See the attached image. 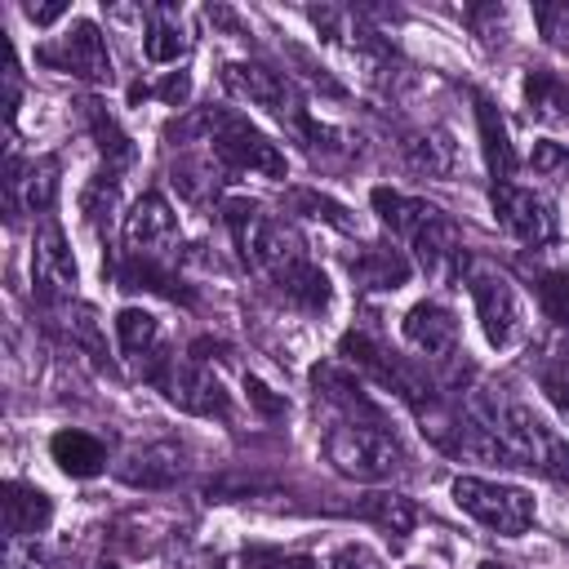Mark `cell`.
<instances>
[{"label": "cell", "mask_w": 569, "mask_h": 569, "mask_svg": "<svg viewBox=\"0 0 569 569\" xmlns=\"http://www.w3.org/2000/svg\"><path fill=\"white\" fill-rule=\"evenodd\" d=\"M22 13H27L36 27H49V22H58V18L67 13V4H62V0H53V4H22Z\"/></svg>", "instance_id": "b9f144b4"}, {"label": "cell", "mask_w": 569, "mask_h": 569, "mask_svg": "<svg viewBox=\"0 0 569 569\" xmlns=\"http://www.w3.org/2000/svg\"><path fill=\"white\" fill-rule=\"evenodd\" d=\"M467 409L502 436V445L516 453L520 467L542 471V476H551V480H569V440H565L556 427H547L529 405L493 400V396H485V391H471V396H467Z\"/></svg>", "instance_id": "277c9868"}, {"label": "cell", "mask_w": 569, "mask_h": 569, "mask_svg": "<svg viewBox=\"0 0 569 569\" xmlns=\"http://www.w3.org/2000/svg\"><path fill=\"white\" fill-rule=\"evenodd\" d=\"M538 387L556 405V413L569 418V360H542L538 365Z\"/></svg>", "instance_id": "e575fe53"}, {"label": "cell", "mask_w": 569, "mask_h": 569, "mask_svg": "<svg viewBox=\"0 0 569 569\" xmlns=\"http://www.w3.org/2000/svg\"><path fill=\"white\" fill-rule=\"evenodd\" d=\"M458 280L467 284V293H471V302H476V316H480V329H485L489 347L507 351V347L520 338V329H525V311H520L516 284H511L502 271H493V267H485V262H471V258L462 262Z\"/></svg>", "instance_id": "ba28073f"}, {"label": "cell", "mask_w": 569, "mask_h": 569, "mask_svg": "<svg viewBox=\"0 0 569 569\" xmlns=\"http://www.w3.org/2000/svg\"><path fill=\"white\" fill-rule=\"evenodd\" d=\"M58 311H62V329H67L71 347H80V351H84V356H93L102 369H111V365H107V342H102L98 311H93L89 302H62Z\"/></svg>", "instance_id": "f546056e"}, {"label": "cell", "mask_w": 569, "mask_h": 569, "mask_svg": "<svg viewBox=\"0 0 569 569\" xmlns=\"http://www.w3.org/2000/svg\"><path fill=\"white\" fill-rule=\"evenodd\" d=\"M36 62L49 67V71L89 80V84H111V53H107V40H102L98 22H89V18L71 22L58 40L40 44L36 49Z\"/></svg>", "instance_id": "9c48e42d"}, {"label": "cell", "mask_w": 569, "mask_h": 569, "mask_svg": "<svg viewBox=\"0 0 569 569\" xmlns=\"http://www.w3.org/2000/svg\"><path fill=\"white\" fill-rule=\"evenodd\" d=\"M49 453H53V462H58L71 480H89V476H98V471L107 467V445H102L98 436L80 431V427H62V431L49 440Z\"/></svg>", "instance_id": "7402d4cb"}, {"label": "cell", "mask_w": 569, "mask_h": 569, "mask_svg": "<svg viewBox=\"0 0 569 569\" xmlns=\"http://www.w3.org/2000/svg\"><path fill=\"white\" fill-rule=\"evenodd\" d=\"M222 222H227V231L240 249V262L258 280H267L276 293H284L302 311H325L329 307V298H333L329 276L307 258L302 236L284 218L267 213L258 200L231 196V200H222Z\"/></svg>", "instance_id": "6da1fadb"}, {"label": "cell", "mask_w": 569, "mask_h": 569, "mask_svg": "<svg viewBox=\"0 0 569 569\" xmlns=\"http://www.w3.org/2000/svg\"><path fill=\"white\" fill-rule=\"evenodd\" d=\"M529 164H533V173L565 182V178H569V147H565V142H533Z\"/></svg>", "instance_id": "d590c367"}, {"label": "cell", "mask_w": 569, "mask_h": 569, "mask_svg": "<svg viewBox=\"0 0 569 569\" xmlns=\"http://www.w3.org/2000/svg\"><path fill=\"white\" fill-rule=\"evenodd\" d=\"M116 191H120V173L98 169V173L89 178V187L80 191V213H84L93 227H102V218L116 213Z\"/></svg>", "instance_id": "d6a6232c"}, {"label": "cell", "mask_w": 569, "mask_h": 569, "mask_svg": "<svg viewBox=\"0 0 569 569\" xmlns=\"http://www.w3.org/2000/svg\"><path fill=\"white\" fill-rule=\"evenodd\" d=\"M80 107H84V124H89V133H93V142H98V151H102L107 169H111V173L129 169V164H133V138L120 129V120L107 111V102L84 98Z\"/></svg>", "instance_id": "cb8c5ba5"}, {"label": "cell", "mask_w": 569, "mask_h": 569, "mask_svg": "<svg viewBox=\"0 0 569 569\" xmlns=\"http://www.w3.org/2000/svg\"><path fill=\"white\" fill-rule=\"evenodd\" d=\"M289 209H298V213H307V218H320V222H329V227L342 231V236H356V231H360V222H356V213H351L347 204H338L333 196L311 191V187L289 191Z\"/></svg>", "instance_id": "4dcf8cb0"}, {"label": "cell", "mask_w": 569, "mask_h": 569, "mask_svg": "<svg viewBox=\"0 0 569 569\" xmlns=\"http://www.w3.org/2000/svg\"><path fill=\"white\" fill-rule=\"evenodd\" d=\"M164 138L169 142H209V151L218 156V164L227 173H258L271 182H280L289 173L280 147L262 129H253L249 116L227 111V107H200V111L164 124Z\"/></svg>", "instance_id": "7a4b0ae2"}, {"label": "cell", "mask_w": 569, "mask_h": 569, "mask_svg": "<svg viewBox=\"0 0 569 569\" xmlns=\"http://www.w3.org/2000/svg\"><path fill=\"white\" fill-rule=\"evenodd\" d=\"M98 569H120V565H111V560H102V565H98Z\"/></svg>", "instance_id": "ee69618b"}, {"label": "cell", "mask_w": 569, "mask_h": 569, "mask_svg": "<svg viewBox=\"0 0 569 569\" xmlns=\"http://www.w3.org/2000/svg\"><path fill=\"white\" fill-rule=\"evenodd\" d=\"M533 293L556 329H569V271H533Z\"/></svg>", "instance_id": "1f68e13d"}, {"label": "cell", "mask_w": 569, "mask_h": 569, "mask_svg": "<svg viewBox=\"0 0 569 569\" xmlns=\"http://www.w3.org/2000/svg\"><path fill=\"white\" fill-rule=\"evenodd\" d=\"M0 520H4V538H36L53 520V502L44 489H36L27 480H4L0 485Z\"/></svg>", "instance_id": "ac0fdd59"}, {"label": "cell", "mask_w": 569, "mask_h": 569, "mask_svg": "<svg viewBox=\"0 0 569 569\" xmlns=\"http://www.w3.org/2000/svg\"><path fill=\"white\" fill-rule=\"evenodd\" d=\"M218 173H227L222 164H218V156L209 151V156H178L173 160V169H169V178H173V187L182 191V200H191V204H204L213 191H218Z\"/></svg>", "instance_id": "f1b7e54d"}, {"label": "cell", "mask_w": 569, "mask_h": 569, "mask_svg": "<svg viewBox=\"0 0 569 569\" xmlns=\"http://www.w3.org/2000/svg\"><path fill=\"white\" fill-rule=\"evenodd\" d=\"M204 18H209V22H218V27H227V31H236V36H240V18H236V13H231V9H222V4H209V9H204Z\"/></svg>", "instance_id": "7bdbcfd3"}, {"label": "cell", "mask_w": 569, "mask_h": 569, "mask_svg": "<svg viewBox=\"0 0 569 569\" xmlns=\"http://www.w3.org/2000/svg\"><path fill=\"white\" fill-rule=\"evenodd\" d=\"M249 569H320L316 560L307 556H280V551H253L249 556Z\"/></svg>", "instance_id": "60d3db41"}, {"label": "cell", "mask_w": 569, "mask_h": 569, "mask_svg": "<svg viewBox=\"0 0 569 569\" xmlns=\"http://www.w3.org/2000/svg\"><path fill=\"white\" fill-rule=\"evenodd\" d=\"M320 449L333 462V471L365 480V485L391 480L409 462V453H405V445L387 418H329Z\"/></svg>", "instance_id": "5b68a950"}, {"label": "cell", "mask_w": 569, "mask_h": 569, "mask_svg": "<svg viewBox=\"0 0 569 569\" xmlns=\"http://www.w3.org/2000/svg\"><path fill=\"white\" fill-rule=\"evenodd\" d=\"M142 378L169 400L178 405L182 413H196V418H227L231 413V400L222 391V382L213 378L209 365L191 360V356H173V351H160L142 365Z\"/></svg>", "instance_id": "8992f818"}, {"label": "cell", "mask_w": 569, "mask_h": 569, "mask_svg": "<svg viewBox=\"0 0 569 569\" xmlns=\"http://www.w3.org/2000/svg\"><path fill=\"white\" fill-rule=\"evenodd\" d=\"M31 289L44 307H62L76 293V258H71L67 236L53 218H44L36 227V240H31Z\"/></svg>", "instance_id": "7c38bea8"}, {"label": "cell", "mask_w": 569, "mask_h": 569, "mask_svg": "<svg viewBox=\"0 0 569 569\" xmlns=\"http://www.w3.org/2000/svg\"><path fill=\"white\" fill-rule=\"evenodd\" d=\"M400 329H405V342L413 351H422L427 360H436V365H445V360L458 356V320H453V311L445 302H431V298L427 302H413L405 311Z\"/></svg>", "instance_id": "2e32d148"}, {"label": "cell", "mask_w": 569, "mask_h": 569, "mask_svg": "<svg viewBox=\"0 0 569 569\" xmlns=\"http://www.w3.org/2000/svg\"><path fill=\"white\" fill-rule=\"evenodd\" d=\"M400 156L418 173H427V178H449L453 173V142L440 129H413V133H405L400 138Z\"/></svg>", "instance_id": "4316f807"}, {"label": "cell", "mask_w": 569, "mask_h": 569, "mask_svg": "<svg viewBox=\"0 0 569 569\" xmlns=\"http://www.w3.org/2000/svg\"><path fill=\"white\" fill-rule=\"evenodd\" d=\"M533 22L542 31V40L560 53H569V0H538L533 4Z\"/></svg>", "instance_id": "836d02e7"}, {"label": "cell", "mask_w": 569, "mask_h": 569, "mask_svg": "<svg viewBox=\"0 0 569 569\" xmlns=\"http://www.w3.org/2000/svg\"><path fill=\"white\" fill-rule=\"evenodd\" d=\"M476 129H480V151H485V169L493 182H511L516 173V147H511V133H507V120L498 116V107L489 98L476 93Z\"/></svg>", "instance_id": "ffe728a7"}, {"label": "cell", "mask_w": 569, "mask_h": 569, "mask_svg": "<svg viewBox=\"0 0 569 569\" xmlns=\"http://www.w3.org/2000/svg\"><path fill=\"white\" fill-rule=\"evenodd\" d=\"M347 271L360 289H378V293H396L400 284H409L413 262L396 249V244H365L347 258Z\"/></svg>", "instance_id": "d6986e66"}, {"label": "cell", "mask_w": 569, "mask_h": 569, "mask_svg": "<svg viewBox=\"0 0 569 569\" xmlns=\"http://www.w3.org/2000/svg\"><path fill=\"white\" fill-rule=\"evenodd\" d=\"M40 551L36 538H4V569H36Z\"/></svg>", "instance_id": "f35d334b"}, {"label": "cell", "mask_w": 569, "mask_h": 569, "mask_svg": "<svg viewBox=\"0 0 569 569\" xmlns=\"http://www.w3.org/2000/svg\"><path fill=\"white\" fill-rule=\"evenodd\" d=\"M182 471H187V453H182V445H173V440L138 445V449H129V453L116 462V476H120L129 489H147V493L173 489V485L182 480Z\"/></svg>", "instance_id": "9a60e30c"}, {"label": "cell", "mask_w": 569, "mask_h": 569, "mask_svg": "<svg viewBox=\"0 0 569 569\" xmlns=\"http://www.w3.org/2000/svg\"><path fill=\"white\" fill-rule=\"evenodd\" d=\"M489 204H493L498 227H502L511 240H520V244H529V249H542V244L556 240V213H551V204H547L538 191L516 187V182H493Z\"/></svg>", "instance_id": "30bf717a"}, {"label": "cell", "mask_w": 569, "mask_h": 569, "mask_svg": "<svg viewBox=\"0 0 569 569\" xmlns=\"http://www.w3.org/2000/svg\"><path fill=\"white\" fill-rule=\"evenodd\" d=\"M525 107L538 124H569V84L538 67L525 76Z\"/></svg>", "instance_id": "484cf974"}, {"label": "cell", "mask_w": 569, "mask_h": 569, "mask_svg": "<svg viewBox=\"0 0 569 569\" xmlns=\"http://www.w3.org/2000/svg\"><path fill=\"white\" fill-rule=\"evenodd\" d=\"M453 502L476 525H485L489 533H502V538H520L533 525V511H538L529 489L485 480V476H458L453 480Z\"/></svg>", "instance_id": "52a82bcc"}, {"label": "cell", "mask_w": 569, "mask_h": 569, "mask_svg": "<svg viewBox=\"0 0 569 569\" xmlns=\"http://www.w3.org/2000/svg\"><path fill=\"white\" fill-rule=\"evenodd\" d=\"M147 93H156V98H164L169 107H182L187 98H191V76L187 71H169L156 89H147Z\"/></svg>", "instance_id": "ab89813d"}, {"label": "cell", "mask_w": 569, "mask_h": 569, "mask_svg": "<svg viewBox=\"0 0 569 569\" xmlns=\"http://www.w3.org/2000/svg\"><path fill=\"white\" fill-rule=\"evenodd\" d=\"M329 569H382V560H378L369 547L347 542V547H338V551L329 556Z\"/></svg>", "instance_id": "74e56055"}, {"label": "cell", "mask_w": 569, "mask_h": 569, "mask_svg": "<svg viewBox=\"0 0 569 569\" xmlns=\"http://www.w3.org/2000/svg\"><path fill=\"white\" fill-rule=\"evenodd\" d=\"M116 342H120V351H124L129 360H138V369H142L151 356L164 351L160 325H156V316H147L142 307H120V311H116Z\"/></svg>", "instance_id": "83f0119b"}, {"label": "cell", "mask_w": 569, "mask_h": 569, "mask_svg": "<svg viewBox=\"0 0 569 569\" xmlns=\"http://www.w3.org/2000/svg\"><path fill=\"white\" fill-rule=\"evenodd\" d=\"M222 84L240 102H249V107L267 111L276 124H284L307 151H342V133L329 124H316L307 116V102L284 71L262 67V62H222Z\"/></svg>", "instance_id": "3957f363"}, {"label": "cell", "mask_w": 569, "mask_h": 569, "mask_svg": "<svg viewBox=\"0 0 569 569\" xmlns=\"http://www.w3.org/2000/svg\"><path fill=\"white\" fill-rule=\"evenodd\" d=\"M373 213L396 231V236H405V240H413L440 209L436 204H427V200H418V196H405V191H391V187H373Z\"/></svg>", "instance_id": "d4e9b609"}, {"label": "cell", "mask_w": 569, "mask_h": 569, "mask_svg": "<svg viewBox=\"0 0 569 569\" xmlns=\"http://www.w3.org/2000/svg\"><path fill=\"white\" fill-rule=\"evenodd\" d=\"M244 391H249V405H253L262 418H284V413H289V400L276 396L262 378H244Z\"/></svg>", "instance_id": "8d00e7d4"}, {"label": "cell", "mask_w": 569, "mask_h": 569, "mask_svg": "<svg viewBox=\"0 0 569 569\" xmlns=\"http://www.w3.org/2000/svg\"><path fill=\"white\" fill-rule=\"evenodd\" d=\"M307 378H311L316 400H320L333 418H387L382 405L365 391V382H360L347 365H338V360H320V365H311Z\"/></svg>", "instance_id": "4fadbf2b"}, {"label": "cell", "mask_w": 569, "mask_h": 569, "mask_svg": "<svg viewBox=\"0 0 569 569\" xmlns=\"http://www.w3.org/2000/svg\"><path fill=\"white\" fill-rule=\"evenodd\" d=\"M4 200L13 213H49L58 200V160L53 156H31V160L9 156Z\"/></svg>", "instance_id": "5bb4252c"}, {"label": "cell", "mask_w": 569, "mask_h": 569, "mask_svg": "<svg viewBox=\"0 0 569 569\" xmlns=\"http://www.w3.org/2000/svg\"><path fill=\"white\" fill-rule=\"evenodd\" d=\"M102 271L120 284V289H142V293H160V298H169V302H196L191 298V289L173 276V267L169 262H156V258H138V253H120V258H111V262H102Z\"/></svg>", "instance_id": "e0dca14e"}, {"label": "cell", "mask_w": 569, "mask_h": 569, "mask_svg": "<svg viewBox=\"0 0 569 569\" xmlns=\"http://www.w3.org/2000/svg\"><path fill=\"white\" fill-rule=\"evenodd\" d=\"M142 18H147V31H142V53H147V62L169 67V62H178V58L191 49V40H187L182 18H178L173 4H147Z\"/></svg>", "instance_id": "44dd1931"}, {"label": "cell", "mask_w": 569, "mask_h": 569, "mask_svg": "<svg viewBox=\"0 0 569 569\" xmlns=\"http://www.w3.org/2000/svg\"><path fill=\"white\" fill-rule=\"evenodd\" d=\"M342 511H347V516H360V520H369V525H378L382 533H396V538H405V533L418 525V507H413L405 493H391V489L365 493V498L347 502Z\"/></svg>", "instance_id": "603a6c76"}, {"label": "cell", "mask_w": 569, "mask_h": 569, "mask_svg": "<svg viewBox=\"0 0 569 569\" xmlns=\"http://www.w3.org/2000/svg\"><path fill=\"white\" fill-rule=\"evenodd\" d=\"M124 253L156 258L169 267L178 262V218L160 191H142L124 213Z\"/></svg>", "instance_id": "8fae6325"}]
</instances>
